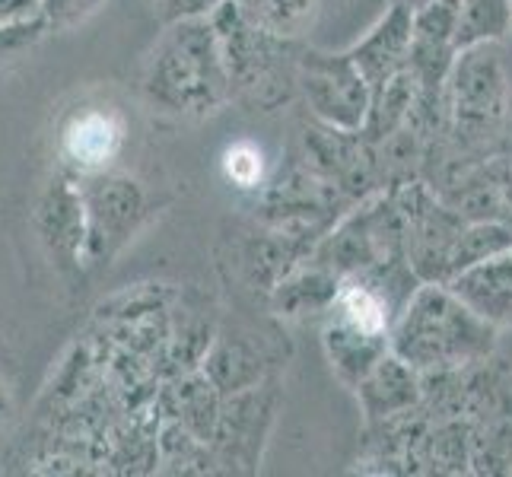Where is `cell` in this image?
Listing matches in <instances>:
<instances>
[{
	"instance_id": "cell-22",
	"label": "cell",
	"mask_w": 512,
	"mask_h": 477,
	"mask_svg": "<svg viewBox=\"0 0 512 477\" xmlns=\"http://www.w3.org/2000/svg\"><path fill=\"white\" fill-rule=\"evenodd\" d=\"M45 32H51L45 20L23 23V26H0V64H7L13 58L26 55V51H32L42 42Z\"/></svg>"
},
{
	"instance_id": "cell-1",
	"label": "cell",
	"mask_w": 512,
	"mask_h": 477,
	"mask_svg": "<svg viewBox=\"0 0 512 477\" xmlns=\"http://www.w3.org/2000/svg\"><path fill=\"white\" fill-rule=\"evenodd\" d=\"M140 93L153 112L169 118H204L233 99V80L207 16L169 23L144 64Z\"/></svg>"
},
{
	"instance_id": "cell-13",
	"label": "cell",
	"mask_w": 512,
	"mask_h": 477,
	"mask_svg": "<svg viewBox=\"0 0 512 477\" xmlns=\"http://www.w3.org/2000/svg\"><path fill=\"white\" fill-rule=\"evenodd\" d=\"M322 344H325V357L334 369V376H338L347 388H357L369 369L392 350L388 334H369L357 325L344 322V318L334 312H328Z\"/></svg>"
},
{
	"instance_id": "cell-2",
	"label": "cell",
	"mask_w": 512,
	"mask_h": 477,
	"mask_svg": "<svg viewBox=\"0 0 512 477\" xmlns=\"http://www.w3.org/2000/svg\"><path fill=\"white\" fill-rule=\"evenodd\" d=\"M497 331L449 284H420L398 312L388 344L417 373H433L465 369L493 357Z\"/></svg>"
},
{
	"instance_id": "cell-8",
	"label": "cell",
	"mask_w": 512,
	"mask_h": 477,
	"mask_svg": "<svg viewBox=\"0 0 512 477\" xmlns=\"http://www.w3.org/2000/svg\"><path fill=\"white\" fill-rule=\"evenodd\" d=\"M128 125L125 115L109 105H83L74 109L58 131V159L61 169L74 172L77 179L99 172H112V163L125 150Z\"/></svg>"
},
{
	"instance_id": "cell-16",
	"label": "cell",
	"mask_w": 512,
	"mask_h": 477,
	"mask_svg": "<svg viewBox=\"0 0 512 477\" xmlns=\"http://www.w3.org/2000/svg\"><path fill=\"white\" fill-rule=\"evenodd\" d=\"M414 105H417V80H414L411 70H401V74L388 80L379 93H373L366 125L360 134L373 147L385 144L388 137H395L398 131L408 128V121L414 115Z\"/></svg>"
},
{
	"instance_id": "cell-12",
	"label": "cell",
	"mask_w": 512,
	"mask_h": 477,
	"mask_svg": "<svg viewBox=\"0 0 512 477\" xmlns=\"http://www.w3.org/2000/svg\"><path fill=\"white\" fill-rule=\"evenodd\" d=\"M446 284L493 328H512V245Z\"/></svg>"
},
{
	"instance_id": "cell-25",
	"label": "cell",
	"mask_w": 512,
	"mask_h": 477,
	"mask_svg": "<svg viewBox=\"0 0 512 477\" xmlns=\"http://www.w3.org/2000/svg\"><path fill=\"white\" fill-rule=\"evenodd\" d=\"M156 4L163 7L166 20L172 23V20H182V16H207L217 4H223V0H156Z\"/></svg>"
},
{
	"instance_id": "cell-17",
	"label": "cell",
	"mask_w": 512,
	"mask_h": 477,
	"mask_svg": "<svg viewBox=\"0 0 512 477\" xmlns=\"http://www.w3.org/2000/svg\"><path fill=\"white\" fill-rule=\"evenodd\" d=\"M172 401H175V420H182L185 427L210 446V439L217 433V420L223 408V395L217 392V385L210 382L204 373H188L179 388H172Z\"/></svg>"
},
{
	"instance_id": "cell-9",
	"label": "cell",
	"mask_w": 512,
	"mask_h": 477,
	"mask_svg": "<svg viewBox=\"0 0 512 477\" xmlns=\"http://www.w3.org/2000/svg\"><path fill=\"white\" fill-rule=\"evenodd\" d=\"M274 408H277V395L264 382L255 388H245V392L226 395L217 420V433L210 439L217 462L229 468L245 465L252 471L261 458L264 436L271 430Z\"/></svg>"
},
{
	"instance_id": "cell-26",
	"label": "cell",
	"mask_w": 512,
	"mask_h": 477,
	"mask_svg": "<svg viewBox=\"0 0 512 477\" xmlns=\"http://www.w3.org/2000/svg\"><path fill=\"white\" fill-rule=\"evenodd\" d=\"M7 414H10V388H7V379L0 376V423L7 420Z\"/></svg>"
},
{
	"instance_id": "cell-27",
	"label": "cell",
	"mask_w": 512,
	"mask_h": 477,
	"mask_svg": "<svg viewBox=\"0 0 512 477\" xmlns=\"http://www.w3.org/2000/svg\"><path fill=\"white\" fill-rule=\"evenodd\" d=\"M509 67H512V64H509Z\"/></svg>"
},
{
	"instance_id": "cell-7",
	"label": "cell",
	"mask_w": 512,
	"mask_h": 477,
	"mask_svg": "<svg viewBox=\"0 0 512 477\" xmlns=\"http://www.w3.org/2000/svg\"><path fill=\"white\" fill-rule=\"evenodd\" d=\"M32 226L39 236L42 252L61 274H83V252H86V204L83 185L74 172L58 169L32 210Z\"/></svg>"
},
{
	"instance_id": "cell-15",
	"label": "cell",
	"mask_w": 512,
	"mask_h": 477,
	"mask_svg": "<svg viewBox=\"0 0 512 477\" xmlns=\"http://www.w3.org/2000/svg\"><path fill=\"white\" fill-rule=\"evenodd\" d=\"M201 373L214 382L217 392L226 398V395L245 392V388H255L264 382V357H261V350L245 338L220 334L207 350Z\"/></svg>"
},
{
	"instance_id": "cell-4",
	"label": "cell",
	"mask_w": 512,
	"mask_h": 477,
	"mask_svg": "<svg viewBox=\"0 0 512 477\" xmlns=\"http://www.w3.org/2000/svg\"><path fill=\"white\" fill-rule=\"evenodd\" d=\"M86 204V252L83 268H105L144 229L153 214L147 188L131 175L99 172L80 179Z\"/></svg>"
},
{
	"instance_id": "cell-20",
	"label": "cell",
	"mask_w": 512,
	"mask_h": 477,
	"mask_svg": "<svg viewBox=\"0 0 512 477\" xmlns=\"http://www.w3.org/2000/svg\"><path fill=\"white\" fill-rule=\"evenodd\" d=\"M239 4L249 10L264 29L284 35V39L299 35V29L306 26L312 13V0H239Z\"/></svg>"
},
{
	"instance_id": "cell-5",
	"label": "cell",
	"mask_w": 512,
	"mask_h": 477,
	"mask_svg": "<svg viewBox=\"0 0 512 477\" xmlns=\"http://www.w3.org/2000/svg\"><path fill=\"white\" fill-rule=\"evenodd\" d=\"M296 86L319 125L363 131L373 90L350 51H303L296 58Z\"/></svg>"
},
{
	"instance_id": "cell-19",
	"label": "cell",
	"mask_w": 512,
	"mask_h": 477,
	"mask_svg": "<svg viewBox=\"0 0 512 477\" xmlns=\"http://www.w3.org/2000/svg\"><path fill=\"white\" fill-rule=\"evenodd\" d=\"M512 245V223L506 220H474L465 223L462 233H458L452 255H449V280L455 274H462L474 264H481L493 255L506 252Z\"/></svg>"
},
{
	"instance_id": "cell-21",
	"label": "cell",
	"mask_w": 512,
	"mask_h": 477,
	"mask_svg": "<svg viewBox=\"0 0 512 477\" xmlns=\"http://www.w3.org/2000/svg\"><path fill=\"white\" fill-rule=\"evenodd\" d=\"M223 175L236 188L252 191L264 182V153L252 140H236L233 147L223 153Z\"/></svg>"
},
{
	"instance_id": "cell-10",
	"label": "cell",
	"mask_w": 512,
	"mask_h": 477,
	"mask_svg": "<svg viewBox=\"0 0 512 477\" xmlns=\"http://www.w3.org/2000/svg\"><path fill=\"white\" fill-rule=\"evenodd\" d=\"M411 39H414V7H408L404 0H395L379 16V23L360 42H353L347 48L350 58L363 70L369 90L379 93L388 80L398 77L401 70H408Z\"/></svg>"
},
{
	"instance_id": "cell-3",
	"label": "cell",
	"mask_w": 512,
	"mask_h": 477,
	"mask_svg": "<svg viewBox=\"0 0 512 477\" xmlns=\"http://www.w3.org/2000/svg\"><path fill=\"white\" fill-rule=\"evenodd\" d=\"M512 67L500 42L458 51L446 86V134L458 156H484L509 140Z\"/></svg>"
},
{
	"instance_id": "cell-23",
	"label": "cell",
	"mask_w": 512,
	"mask_h": 477,
	"mask_svg": "<svg viewBox=\"0 0 512 477\" xmlns=\"http://www.w3.org/2000/svg\"><path fill=\"white\" fill-rule=\"evenodd\" d=\"M102 0H45V23L51 32H64L80 26L86 16H93Z\"/></svg>"
},
{
	"instance_id": "cell-14",
	"label": "cell",
	"mask_w": 512,
	"mask_h": 477,
	"mask_svg": "<svg viewBox=\"0 0 512 477\" xmlns=\"http://www.w3.org/2000/svg\"><path fill=\"white\" fill-rule=\"evenodd\" d=\"M341 284H344V277H338L331 268H325V264L309 258L271 290V306L284 318H306V315L331 312L334 299L341 293Z\"/></svg>"
},
{
	"instance_id": "cell-6",
	"label": "cell",
	"mask_w": 512,
	"mask_h": 477,
	"mask_svg": "<svg viewBox=\"0 0 512 477\" xmlns=\"http://www.w3.org/2000/svg\"><path fill=\"white\" fill-rule=\"evenodd\" d=\"M207 20L214 26L223 64L233 80V96L258 90L284 58L287 39L264 29L239 0H223L207 13Z\"/></svg>"
},
{
	"instance_id": "cell-11",
	"label": "cell",
	"mask_w": 512,
	"mask_h": 477,
	"mask_svg": "<svg viewBox=\"0 0 512 477\" xmlns=\"http://www.w3.org/2000/svg\"><path fill=\"white\" fill-rule=\"evenodd\" d=\"M353 392H357V398H360L366 423H379V420H388L395 414H404L423 401L420 373L392 350H388L385 357L369 369Z\"/></svg>"
},
{
	"instance_id": "cell-24",
	"label": "cell",
	"mask_w": 512,
	"mask_h": 477,
	"mask_svg": "<svg viewBox=\"0 0 512 477\" xmlns=\"http://www.w3.org/2000/svg\"><path fill=\"white\" fill-rule=\"evenodd\" d=\"M45 20V0H0V26Z\"/></svg>"
},
{
	"instance_id": "cell-18",
	"label": "cell",
	"mask_w": 512,
	"mask_h": 477,
	"mask_svg": "<svg viewBox=\"0 0 512 477\" xmlns=\"http://www.w3.org/2000/svg\"><path fill=\"white\" fill-rule=\"evenodd\" d=\"M512 35V0H458L455 48L506 42Z\"/></svg>"
}]
</instances>
